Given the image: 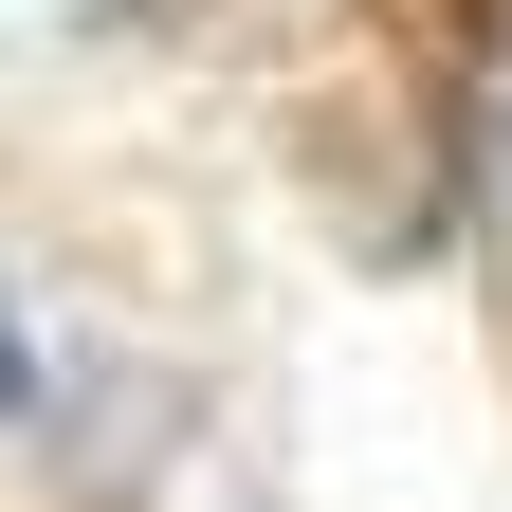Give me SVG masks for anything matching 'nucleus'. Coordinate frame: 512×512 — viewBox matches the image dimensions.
<instances>
[{
	"label": "nucleus",
	"mask_w": 512,
	"mask_h": 512,
	"mask_svg": "<svg viewBox=\"0 0 512 512\" xmlns=\"http://www.w3.org/2000/svg\"><path fill=\"white\" fill-rule=\"evenodd\" d=\"M458 202L512 256V0H476V55H458Z\"/></svg>",
	"instance_id": "obj_1"
},
{
	"label": "nucleus",
	"mask_w": 512,
	"mask_h": 512,
	"mask_svg": "<svg viewBox=\"0 0 512 512\" xmlns=\"http://www.w3.org/2000/svg\"><path fill=\"white\" fill-rule=\"evenodd\" d=\"M37 403V348H19V293H0V421Z\"/></svg>",
	"instance_id": "obj_2"
}]
</instances>
